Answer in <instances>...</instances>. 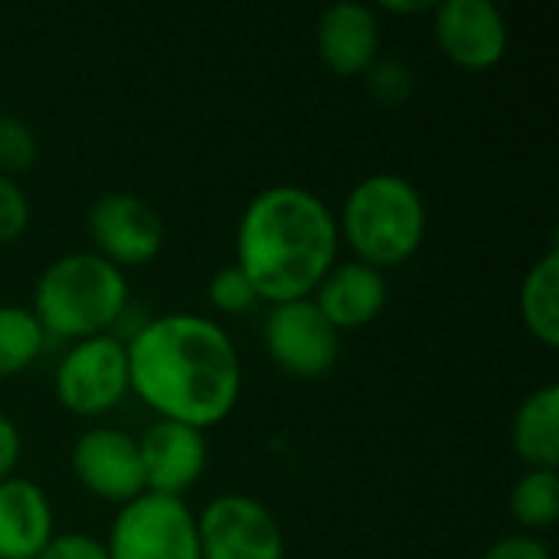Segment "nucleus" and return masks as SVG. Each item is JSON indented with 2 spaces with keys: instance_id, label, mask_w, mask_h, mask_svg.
<instances>
[{
  "instance_id": "f257e3e1",
  "label": "nucleus",
  "mask_w": 559,
  "mask_h": 559,
  "mask_svg": "<svg viewBox=\"0 0 559 559\" xmlns=\"http://www.w3.org/2000/svg\"><path fill=\"white\" fill-rule=\"evenodd\" d=\"M124 347L131 393L157 419L206 432L236 409L242 367L236 344L216 321L174 311L147 321Z\"/></svg>"
},
{
  "instance_id": "f03ea898",
  "label": "nucleus",
  "mask_w": 559,
  "mask_h": 559,
  "mask_svg": "<svg viewBox=\"0 0 559 559\" xmlns=\"http://www.w3.org/2000/svg\"><path fill=\"white\" fill-rule=\"evenodd\" d=\"M337 216L318 193L295 183L255 193L236 226V265L269 305L311 298L337 262Z\"/></svg>"
},
{
  "instance_id": "7ed1b4c3",
  "label": "nucleus",
  "mask_w": 559,
  "mask_h": 559,
  "mask_svg": "<svg viewBox=\"0 0 559 559\" xmlns=\"http://www.w3.org/2000/svg\"><path fill=\"white\" fill-rule=\"evenodd\" d=\"M429 213L413 180L400 174H370L344 200L337 236L357 262L383 272L409 262L426 239Z\"/></svg>"
},
{
  "instance_id": "20e7f679",
  "label": "nucleus",
  "mask_w": 559,
  "mask_h": 559,
  "mask_svg": "<svg viewBox=\"0 0 559 559\" xmlns=\"http://www.w3.org/2000/svg\"><path fill=\"white\" fill-rule=\"evenodd\" d=\"M128 308V278L95 252H69L46 265L33 292V314L46 337L88 341Z\"/></svg>"
},
{
  "instance_id": "39448f33",
  "label": "nucleus",
  "mask_w": 559,
  "mask_h": 559,
  "mask_svg": "<svg viewBox=\"0 0 559 559\" xmlns=\"http://www.w3.org/2000/svg\"><path fill=\"white\" fill-rule=\"evenodd\" d=\"M105 550L108 559H200L197 514L183 498L144 491L118 508Z\"/></svg>"
},
{
  "instance_id": "423d86ee",
  "label": "nucleus",
  "mask_w": 559,
  "mask_h": 559,
  "mask_svg": "<svg viewBox=\"0 0 559 559\" xmlns=\"http://www.w3.org/2000/svg\"><path fill=\"white\" fill-rule=\"evenodd\" d=\"M56 400L72 416H105L131 393L128 347L115 334L75 341L56 367Z\"/></svg>"
},
{
  "instance_id": "0eeeda50",
  "label": "nucleus",
  "mask_w": 559,
  "mask_h": 559,
  "mask_svg": "<svg viewBox=\"0 0 559 559\" xmlns=\"http://www.w3.org/2000/svg\"><path fill=\"white\" fill-rule=\"evenodd\" d=\"M200 559H285L272 511L246 495H219L197 514Z\"/></svg>"
},
{
  "instance_id": "6e6552de",
  "label": "nucleus",
  "mask_w": 559,
  "mask_h": 559,
  "mask_svg": "<svg viewBox=\"0 0 559 559\" xmlns=\"http://www.w3.org/2000/svg\"><path fill=\"white\" fill-rule=\"evenodd\" d=\"M262 341L275 367L298 380L324 377L334 367L341 347L337 331L328 324V318L311 298L272 305L262 328Z\"/></svg>"
},
{
  "instance_id": "1a4fd4ad",
  "label": "nucleus",
  "mask_w": 559,
  "mask_h": 559,
  "mask_svg": "<svg viewBox=\"0 0 559 559\" xmlns=\"http://www.w3.org/2000/svg\"><path fill=\"white\" fill-rule=\"evenodd\" d=\"M88 236L95 255L115 269H138L160 255L167 229L160 213L134 193H105L88 210Z\"/></svg>"
},
{
  "instance_id": "9d476101",
  "label": "nucleus",
  "mask_w": 559,
  "mask_h": 559,
  "mask_svg": "<svg viewBox=\"0 0 559 559\" xmlns=\"http://www.w3.org/2000/svg\"><path fill=\"white\" fill-rule=\"evenodd\" d=\"M72 475L79 485L108 501L128 504L144 495V468L138 439L115 426H92L72 445Z\"/></svg>"
},
{
  "instance_id": "9b49d317",
  "label": "nucleus",
  "mask_w": 559,
  "mask_h": 559,
  "mask_svg": "<svg viewBox=\"0 0 559 559\" xmlns=\"http://www.w3.org/2000/svg\"><path fill=\"white\" fill-rule=\"evenodd\" d=\"M432 36L445 59L485 72L508 52V20L495 0H442L432 7Z\"/></svg>"
},
{
  "instance_id": "f8f14e48",
  "label": "nucleus",
  "mask_w": 559,
  "mask_h": 559,
  "mask_svg": "<svg viewBox=\"0 0 559 559\" xmlns=\"http://www.w3.org/2000/svg\"><path fill=\"white\" fill-rule=\"evenodd\" d=\"M141 468H144V491L180 498L190 491L206 472V436L193 426L157 419L138 439Z\"/></svg>"
},
{
  "instance_id": "ddd939ff",
  "label": "nucleus",
  "mask_w": 559,
  "mask_h": 559,
  "mask_svg": "<svg viewBox=\"0 0 559 559\" xmlns=\"http://www.w3.org/2000/svg\"><path fill=\"white\" fill-rule=\"evenodd\" d=\"M314 43H318L321 62L334 75L341 79L364 75L380 59V26H377L373 7L357 3V0L331 3L318 16Z\"/></svg>"
},
{
  "instance_id": "4468645a",
  "label": "nucleus",
  "mask_w": 559,
  "mask_h": 559,
  "mask_svg": "<svg viewBox=\"0 0 559 559\" xmlns=\"http://www.w3.org/2000/svg\"><path fill=\"white\" fill-rule=\"evenodd\" d=\"M311 301L328 318V324L341 331L367 328L380 318L386 305V278L383 272L364 265V262H334L331 272L314 288Z\"/></svg>"
},
{
  "instance_id": "2eb2a0df",
  "label": "nucleus",
  "mask_w": 559,
  "mask_h": 559,
  "mask_svg": "<svg viewBox=\"0 0 559 559\" xmlns=\"http://www.w3.org/2000/svg\"><path fill=\"white\" fill-rule=\"evenodd\" d=\"M52 537L46 491L16 475L0 481V559H36Z\"/></svg>"
},
{
  "instance_id": "dca6fc26",
  "label": "nucleus",
  "mask_w": 559,
  "mask_h": 559,
  "mask_svg": "<svg viewBox=\"0 0 559 559\" xmlns=\"http://www.w3.org/2000/svg\"><path fill=\"white\" fill-rule=\"evenodd\" d=\"M511 442L527 468L557 472L559 465V383H544L514 413Z\"/></svg>"
},
{
  "instance_id": "f3484780",
  "label": "nucleus",
  "mask_w": 559,
  "mask_h": 559,
  "mask_svg": "<svg viewBox=\"0 0 559 559\" xmlns=\"http://www.w3.org/2000/svg\"><path fill=\"white\" fill-rule=\"evenodd\" d=\"M521 321L534 341L559 347V249L550 246L521 282Z\"/></svg>"
},
{
  "instance_id": "a211bd4d",
  "label": "nucleus",
  "mask_w": 559,
  "mask_h": 559,
  "mask_svg": "<svg viewBox=\"0 0 559 559\" xmlns=\"http://www.w3.org/2000/svg\"><path fill=\"white\" fill-rule=\"evenodd\" d=\"M46 347V334L29 308H0V380L23 373Z\"/></svg>"
},
{
  "instance_id": "6ab92c4d",
  "label": "nucleus",
  "mask_w": 559,
  "mask_h": 559,
  "mask_svg": "<svg viewBox=\"0 0 559 559\" xmlns=\"http://www.w3.org/2000/svg\"><path fill=\"white\" fill-rule=\"evenodd\" d=\"M511 514L524 531H547L559 518V475L547 468H531L518 478L511 491Z\"/></svg>"
},
{
  "instance_id": "aec40b11",
  "label": "nucleus",
  "mask_w": 559,
  "mask_h": 559,
  "mask_svg": "<svg viewBox=\"0 0 559 559\" xmlns=\"http://www.w3.org/2000/svg\"><path fill=\"white\" fill-rule=\"evenodd\" d=\"M36 164V134L23 118L0 115V177H16Z\"/></svg>"
},
{
  "instance_id": "412c9836",
  "label": "nucleus",
  "mask_w": 559,
  "mask_h": 559,
  "mask_svg": "<svg viewBox=\"0 0 559 559\" xmlns=\"http://www.w3.org/2000/svg\"><path fill=\"white\" fill-rule=\"evenodd\" d=\"M206 298H210L213 311H223V314H242V311L259 305V295H255L252 282L242 275L239 265L219 269L206 285Z\"/></svg>"
},
{
  "instance_id": "4be33fe9",
  "label": "nucleus",
  "mask_w": 559,
  "mask_h": 559,
  "mask_svg": "<svg viewBox=\"0 0 559 559\" xmlns=\"http://www.w3.org/2000/svg\"><path fill=\"white\" fill-rule=\"evenodd\" d=\"M364 79L380 105H403L413 95V69L400 59H377Z\"/></svg>"
},
{
  "instance_id": "5701e85b",
  "label": "nucleus",
  "mask_w": 559,
  "mask_h": 559,
  "mask_svg": "<svg viewBox=\"0 0 559 559\" xmlns=\"http://www.w3.org/2000/svg\"><path fill=\"white\" fill-rule=\"evenodd\" d=\"M29 226V200L26 193L10 180L0 177V246L16 242Z\"/></svg>"
},
{
  "instance_id": "b1692460",
  "label": "nucleus",
  "mask_w": 559,
  "mask_h": 559,
  "mask_svg": "<svg viewBox=\"0 0 559 559\" xmlns=\"http://www.w3.org/2000/svg\"><path fill=\"white\" fill-rule=\"evenodd\" d=\"M36 559H108V550L102 540L88 534H59L43 547Z\"/></svg>"
},
{
  "instance_id": "393cba45",
  "label": "nucleus",
  "mask_w": 559,
  "mask_h": 559,
  "mask_svg": "<svg viewBox=\"0 0 559 559\" xmlns=\"http://www.w3.org/2000/svg\"><path fill=\"white\" fill-rule=\"evenodd\" d=\"M481 559H554L547 544L537 540L534 534H514V537H501L498 544H491Z\"/></svg>"
},
{
  "instance_id": "a878e982",
  "label": "nucleus",
  "mask_w": 559,
  "mask_h": 559,
  "mask_svg": "<svg viewBox=\"0 0 559 559\" xmlns=\"http://www.w3.org/2000/svg\"><path fill=\"white\" fill-rule=\"evenodd\" d=\"M20 455H23V439H20V429L10 416L0 413V481L13 478L16 465H20Z\"/></svg>"
},
{
  "instance_id": "bb28decb",
  "label": "nucleus",
  "mask_w": 559,
  "mask_h": 559,
  "mask_svg": "<svg viewBox=\"0 0 559 559\" xmlns=\"http://www.w3.org/2000/svg\"><path fill=\"white\" fill-rule=\"evenodd\" d=\"M383 10L390 13H432L429 0H416V3H383Z\"/></svg>"
}]
</instances>
